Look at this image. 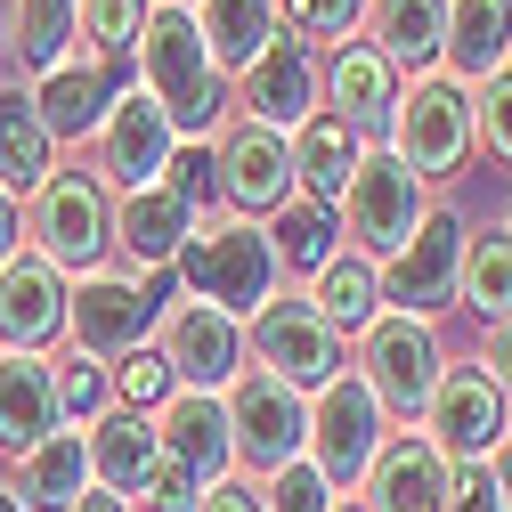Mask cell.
Segmentation results:
<instances>
[{"mask_svg": "<svg viewBox=\"0 0 512 512\" xmlns=\"http://www.w3.org/2000/svg\"><path fill=\"white\" fill-rule=\"evenodd\" d=\"M131 57H139V90L171 114L179 147H212V139L228 131V106H236V98H228V74L212 66V49H204V33H196L187 9L155 0Z\"/></svg>", "mask_w": 512, "mask_h": 512, "instance_id": "obj_1", "label": "cell"}, {"mask_svg": "<svg viewBox=\"0 0 512 512\" xmlns=\"http://www.w3.org/2000/svg\"><path fill=\"white\" fill-rule=\"evenodd\" d=\"M391 155L431 187V179H447V171H464L472 163V147H480V106H472V90L447 74V66H431V74H415L407 90H399V106H391Z\"/></svg>", "mask_w": 512, "mask_h": 512, "instance_id": "obj_2", "label": "cell"}, {"mask_svg": "<svg viewBox=\"0 0 512 512\" xmlns=\"http://www.w3.org/2000/svg\"><path fill=\"white\" fill-rule=\"evenodd\" d=\"M171 269L196 285V301L228 309L236 326H244V317L277 293V277H285V269H277V252H269V228H261V220H196Z\"/></svg>", "mask_w": 512, "mask_h": 512, "instance_id": "obj_3", "label": "cell"}, {"mask_svg": "<svg viewBox=\"0 0 512 512\" xmlns=\"http://www.w3.org/2000/svg\"><path fill=\"white\" fill-rule=\"evenodd\" d=\"M25 236L49 269H74L90 277L114 244V196L98 187V171H49L33 196H25Z\"/></svg>", "mask_w": 512, "mask_h": 512, "instance_id": "obj_4", "label": "cell"}, {"mask_svg": "<svg viewBox=\"0 0 512 512\" xmlns=\"http://www.w3.org/2000/svg\"><path fill=\"white\" fill-rule=\"evenodd\" d=\"M163 285H171V269H155V277H114V269L74 277L66 285V334H74V350L82 358H131V350H147L155 317H163Z\"/></svg>", "mask_w": 512, "mask_h": 512, "instance_id": "obj_5", "label": "cell"}, {"mask_svg": "<svg viewBox=\"0 0 512 512\" xmlns=\"http://www.w3.org/2000/svg\"><path fill=\"white\" fill-rule=\"evenodd\" d=\"M439 374H447V358H439V334H431V317H374L366 326V350H358V382L374 391V407L391 415V423H415L423 407H431V391H439Z\"/></svg>", "mask_w": 512, "mask_h": 512, "instance_id": "obj_6", "label": "cell"}, {"mask_svg": "<svg viewBox=\"0 0 512 512\" xmlns=\"http://www.w3.org/2000/svg\"><path fill=\"white\" fill-rule=\"evenodd\" d=\"M244 350L261 358V374L293 382V391H326L342 374V334L309 309V293H269L244 317Z\"/></svg>", "mask_w": 512, "mask_h": 512, "instance_id": "obj_7", "label": "cell"}, {"mask_svg": "<svg viewBox=\"0 0 512 512\" xmlns=\"http://www.w3.org/2000/svg\"><path fill=\"white\" fill-rule=\"evenodd\" d=\"M220 399H228V447H236V464H244L252 480H269V472H285L293 456H309V407H301L293 382H277V374H236Z\"/></svg>", "mask_w": 512, "mask_h": 512, "instance_id": "obj_8", "label": "cell"}, {"mask_svg": "<svg viewBox=\"0 0 512 512\" xmlns=\"http://www.w3.org/2000/svg\"><path fill=\"white\" fill-rule=\"evenodd\" d=\"M423 212H431L423 179H415L391 147H366V163H358V171H350V187H342V220H350L358 252L382 269L391 252H407V236L423 228Z\"/></svg>", "mask_w": 512, "mask_h": 512, "instance_id": "obj_9", "label": "cell"}, {"mask_svg": "<svg viewBox=\"0 0 512 512\" xmlns=\"http://www.w3.org/2000/svg\"><path fill=\"white\" fill-rule=\"evenodd\" d=\"M382 423H391V415L374 407V391L358 374H334L326 391L309 399V464L326 472L334 496H350L366 480V464L382 456Z\"/></svg>", "mask_w": 512, "mask_h": 512, "instance_id": "obj_10", "label": "cell"}, {"mask_svg": "<svg viewBox=\"0 0 512 512\" xmlns=\"http://www.w3.org/2000/svg\"><path fill=\"white\" fill-rule=\"evenodd\" d=\"M504 423H512V399L496 391L480 366H447L431 407H423V439L439 447L447 464H488L504 447Z\"/></svg>", "mask_w": 512, "mask_h": 512, "instance_id": "obj_11", "label": "cell"}, {"mask_svg": "<svg viewBox=\"0 0 512 512\" xmlns=\"http://www.w3.org/2000/svg\"><path fill=\"white\" fill-rule=\"evenodd\" d=\"M456 269H464V212L431 204L423 228L407 236V252L382 261V301H391L399 317H439L447 301H456Z\"/></svg>", "mask_w": 512, "mask_h": 512, "instance_id": "obj_12", "label": "cell"}, {"mask_svg": "<svg viewBox=\"0 0 512 512\" xmlns=\"http://www.w3.org/2000/svg\"><path fill=\"white\" fill-rule=\"evenodd\" d=\"M171 155H179L171 114H163L147 90H122L114 114L98 122V187H106V196H139V187L163 179Z\"/></svg>", "mask_w": 512, "mask_h": 512, "instance_id": "obj_13", "label": "cell"}, {"mask_svg": "<svg viewBox=\"0 0 512 512\" xmlns=\"http://www.w3.org/2000/svg\"><path fill=\"white\" fill-rule=\"evenodd\" d=\"M212 163H220V196L236 212H285L301 196L293 187V139L252 122V114H228V131L212 139Z\"/></svg>", "mask_w": 512, "mask_h": 512, "instance_id": "obj_14", "label": "cell"}, {"mask_svg": "<svg viewBox=\"0 0 512 512\" xmlns=\"http://www.w3.org/2000/svg\"><path fill=\"white\" fill-rule=\"evenodd\" d=\"M163 366H171V382L179 391H228V382L244 374V326L228 309H212V301H179V309H163Z\"/></svg>", "mask_w": 512, "mask_h": 512, "instance_id": "obj_15", "label": "cell"}, {"mask_svg": "<svg viewBox=\"0 0 512 512\" xmlns=\"http://www.w3.org/2000/svg\"><path fill=\"white\" fill-rule=\"evenodd\" d=\"M236 98H244L252 122H269V131H293V122H309V114H317V49L293 41V33L277 25V41L236 74Z\"/></svg>", "mask_w": 512, "mask_h": 512, "instance_id": "obj_16", "label": "cell"}, {"mask_svg": "<svg viewBox=\"0 0 512 512\" xmlns=\"http://www.w3.org/2000/svg\"><path fill=\"white\" fill-rule=\"evenodd\" d=\"M114 98H122V66L98 57V49H74L66 66H49L33 82V106L49 122V139H98V122L114 114Z\"/></svg>", "mask_w": 512, "mask_h": 512, "instance_id": "obj_17", "label": "cell"}, {"mask_svg": "<svg viewBox=\"0 0 512 512\" xmlns=\"http://www.w3.org/2000/svg\"><path fill=\"white\" fill-rule=\"evenodd\" d=\"M399 90H407L399 66L374 41H342V49H326V66H317V98H326V114H342L350 131H382Z\"/></svg>", "mask_w": 512, "mask_h": 512, "instance_id": "obj_18", "label": "cell"}, {"mask_svg": "<svg viewBox=\"0 0 512 512\" xmlns=\"http://www.w3.org/2000/svg\"><path fill=\"white\" fill-rule=\"evenodd\" d=\"M57 334H66V269L17 252L0 269V350H49Z\"/></svg>", "mask_w": 512, "mask_h": 512, "instance_id": "obj_19", "label": "cell"}, {"mask_svg": "<svg viewBox=\"0 0 512 512\" xmlns=\"http://www.w3.org/2000/svg\"><path fill=\"white\" fill-rule=\"evenodd\" d=\"M155 447H163L171 464H187L204 488L228 480V464H236V447H228V399L220 391H171L155 407Z\"/></svg>", "mask_w": 512, "mask_h": 512, "instance_id": "obj_20", "label": "cell"}, {"mask_svg": "<svg viewBox=\"0 0 512 512\" xmlns=\"http://www.w3.org/2000/svg\"><path fill=\"white\" fill-rule=\"evenodd\" d=\"M447 504V456L423 431L382 439V456L366 464V512H439Z\"/></svg>", "mask_w": 512, "mask_h": 512, "instance_id": "obj_21", "label": "cell"}, {"mask_svg": "<svg viewBox=\"0 0 512 512\" xmlns=\"http://www.w3.org/2000/svg\"><path fill=\"white\" fill-rule=\"evenodd\" d=\"M49 431H66L57 423V366L41 350H0V447L33 456Z\"/></svg>", "mask_w": 512, "mask_h": 512, "instance_id": "obj_22", "label": "cell"}, {"mask_svg": "<svg viewBox=\"0 0 512 512\" xmlns=\"http://www.w3.org/2000/svg\"><path fill=\"white\" fill-rule=\"evenodd\" d=\"M285 139H293V187H301L309 204L342 212V187H350V171L366 163V139L350 131L342 114H326V106H317L309 122H293Z\"/></svg>", "mask_w": 512, "mask_h": 512, "instance_id": "obj_23", "label": "cell"}, {"mask_svg": "<svg viewBox=\"0 0 512 512\" xmlns=\"http://www.w3.org/2000/svg\"><path fill=\"white\" fill-rule=\"evenodd\" d=\"M366 41L399 66V82L447 57V0H366Z\"/></svg>", "mask_w": 512, "mask_h": 512, "instance_id": "obj_24", "label": "cell"}, {"mask_svg": "<svg viewBox=\"0 0 512 512\" xmlns=\"http://www.w3.org/2000/svg\"><path fill=\"white\" fill-rule=\"evenodd\" d=\"M447 74L480 90L488 74L512 66V0H447Z\"/></svg>", "mask_w": 512, "mask_h": 512, "instance_id": "obj_25", "label": "cell"}, {"mask_svg": "<svg viewBox=\"0 0 512 512\" xmlns=\"http://www.w3.org/2000/svg\"><path fill=\"white\" fill-rule=\"evenodd\" d=\"M187 228H196V212H187L171 187L155 179V187H139V196H122L114 204V244L139 261V277H155V269H171L179 261V244H187Z\"/></svg>", "mask_w": 512, "mask_h": 512, "instance_id": "obj_26", "label": "cell"}, {"mask_svg": "<svg viewBox=\"0 0 512 512\" xmlns=\"http://www.w3.org/2000/svg\"><path fill=\"white\" fill-rule=\"evenodd\" d=\"M17 504L25 512H74L98 480H90V439L82 431H49L33 456H17Z\"/></svg>", "mask_w": 512, "mask_h": 512, "instance_id": "obj_27", "label": "cell"}, {"mask_svg": "<svg viewBox=\"0 0 512 512\" xmlns=\"http://www.w3.org/2000/svg\"><path fill=\"white\" fill-rule=\"evenodd\" d=\"M49 171H57V139L33 106V82H0V187L33 196Z\"/></svg>", "mask_w": 512, "mask_h": 512, "instance_id": "obj_28", "label": "cell"}, {"mask_svg": "<svg viewBox=\"0 0 512 512\" xmlns=\"http://www.w3.org/2000/svg\"><path fill=\"white\" fill-rule=\"evenodd\" d=\"M82 439H90V480L114 488V496H139V480H147L155 456H163V447H155V423L131 415V407H106Z\"/></svg>", "mask_w": 512, "mask_h": 512, "instance_id": "obj_29", "label": "cell"}, {"mask_svg": "<svg viewBox=\"0 0 512 512\" xmlns=\"http://www.w3.org/2000/svg\"><path fill=\"white\" fill-rule=\"evenodd\" d=\"M187 17H196V33H204L220 74H244L252 57L277 41V0H196Z\"/></svg>", "mask_w": 512, "mask_h": 512, "instance_id": "obj_30", "label": "cell"}, {"mask_svg": "<svg viewBox=\"0 0 512 512\" xmlns=\"http://www.w3.org/2000/svg\"><path fill=\"white\" fill-rule=\"evenodd\" d=\"M309 309L326 317L334 334H366L382 317V269L366 261V252H334V261L317 269V285H309Z\"/></svg>", "mask_w": 512, "mask_h": 512, "instance_id": "obj_31", "label": "cell"}, {"mask_svg": "<svg viewBox=\"0 0 512 512\" xmlns=\"http://www.w3.org/2000/svg\"><path fill=\"white\" fill-rule=\"evenodd\" d=\"M74 9L82 0H17L9 9V57H17V74H49V66H66L74 57Z\"/></svg>", "mask_w": 512, "mask_h": 512, "instance_id": "obj_32", "label": "cell"}, {"mask_svg": "<svg viewBox=\"0 0 512 512\" xmlns=\"http://www.w3.org/2000/svg\"><path fill=\"white\" fill-rule=\"evenodd\" d=\"M456 301H472L488 326H496V317H512V228H472V236H464Z\"/></svg>", "mask_w": 512, "mask_h": 512, "instance_id": "obj_33", "label": "cell"}, {"mask_svg": "<svg viewBox=\"0 0 512 512\" xmlns=\"http://www.w3.org/2000/svg\"><path fill=\"white\" fill-rule=\"evenodd\" d=\"M334 228H342V220H334L326 204L293 196V204L277 212V228H269V252H277V269H309V277H317V269L334 261Z\"/></svg>", "mask_w": 512, "mask_h": 512, "instance_id": "obj_34", "label": "cell"}, {"mask_svg": "<svg viewBox=\"0 0 512 512\" xmlns=\"http://www.w3.org/2000/svg\"><path fill=\"white\" fill-rule=\"evenodd\" d=\"M147 9H155V0H82V9H74V41L122 66V57L139 49V33H147Z\"/></svg>", "mask_w": 512, "mask_h": 512, "instance_id": "obj_35", "label": "cell"}, {"mask_svg": "<svg viewBox=\"0 0 512 512\" xmlns=\"http://www.w3.org/2000/svg\"><path fill=\"white\" fill-rule=\"evenodd\" d=\"M277 25L309 49H342L366 25V0H277Z\"/></svg>", "mask_w": 512, "mask_h": 512, "instance_id": "obj_36", "label": "cell"}, {"mask_svg": "<svg viewBox=\"0 0 512 512\" xmlns=\"http://www.w3.org/2000/svg\"><path fill=\"white\" fill-rule=\"evenodd\" d=\"M49 366H57V423H82V431H90V423L106 415V399H114L106 366L82 358V350H74V358H49Z\"/></svg>", "mask_w": 512, "mask_h": 512, "instance_id": "obj_37", "label": "cell"}, {"mask_svg": "<svg viewBox=\"0 0 512 512\" xmlns=\"http://www.w3.org/2000/svg\"><path fill=\"white\" fill-rule=\"evenodd\" d=\"M179 391L171 382V366H163V350L147 342V350H131V358H114V407H131V415H147V407H163Z\"/></svg>", "mask_w": 512, "mask_h": 512, "instance_id": "obj_38", "label": "cell"}, {"mask_svg": "<svg viewBox=\"0 0 512 512\" xmlns=\"http://www.w3.org/2000/svg\"><path fill=\"white\" fill-rule=\"evenodd\" d=\"M334 504H342V496L326 488V472H317L309 456H293L285 472L261 480V512H334Z\"/></svg>", "mask_w": 512, "mask_h": 512, "instance_id": "obj_39", "label": "cell"}, {"mask_svg": "<svg viewBox=\"0 0 512 512\" xmlns=\"http://www.w3.org/2000/svg\"><path fill=\"white\" fill-rule=\"evenodd\" d=\"M163 187H171L187 212H204V204L220 196V163H212V147H179V155L163 163Z\"/></svg>", "mask_w": 512, "mask_h": 512, "instance_id": "obj_40", "label": "cell"}, {"mask_svg": "<svg viewBox=\"0 0 512 512\" xmlns=\"http://www.w3.org/2000/svg\"><path fill=\"white\" fill-rule=\"evenodd\" d=\"M139 504L147 512H196L204 504V480L187 472V464H171V456H155V472L139 480Z\"/></svg>", "mask_w": 512, "mask_h": 512, "instance_id": "obj_41", "label": "cell"}, {"mask_svg": "<svg viewBox=\"0 0 512 512\" xmlns=\"http://www.w3.org/2000/svg\"><path fill=\"white\" fill-rule=\"evenodd\" d=\"M472 106H480V147L512 163V66H504V74H488V82L472 90Z\"/></svg>", "mask_w": 512, "mask_h": 512, "instance_id": "obj_42", "label": "cell"}, {"mask_svg": "<svg viewBox=\"0 0 512 512\" xmlns=\"http://www.w3.org/2000/svg\"><path fill=\"white\" fill-rule=\"evenodd\" d=\"M439 512H504L496 464H464V472H447V504H439Z\"/></svg>", "mask_w": 512, "mask_h": 512, "instance_id": "obj_43", "label": "cell"}, {"mask_svg": "<svg viewBox=\"0 0 512 512\" xmlns=\"http://www.w3.org/2000/svg\"><path fill=\"white\" fill-rule=\"evenodd\" d=\"M480 374H488L496 391L512 399V317H496V326H488V350H480Z\"/></svg>", "mask_w": 512, "mask_h": 512, "instance_id": "obj_44", "label": "cell"}, {"mask_svg": "<svg viewBox=\"0 0 512 512\" xmlns=\"http://www.w3.org/2000/svg\"><path fill=\"white\" fill-rule=\"evenodd\" d=\"M196 512H261V488H252V480H212Z\"/></svg>", "mask_w": 512, "mask_h": 512, "instance_id": "obj_45", "label": "cell"}, {"mask_svg": "<svg viewBox=\"0 0 512 512\" xmlns=\"http://www.w3.org/2000/svg\"><path fill=\"white\" fill-rule=\"evenodd\" d=\"M25 252V196H9V187H0V269H9Z\"/></svg>", "mask_w": 512, "mask_h": 512, "instance_id": "obj_46", "label": "cell"}, {"mask_svg": "<svg viewBox=\"0 0 512 512\" xmlns=\"http://www.w3.org/2000/svg\"><path fill=\"white\" fill-rule=\"evenodd\" d=\"M74 512H131V496H114V488H90Z\"/></svg>", "mask_w": 512, "mask_h": 512, "instance_id": "obj_47", "label": "cell"}, {"mask_svg": "<svg viewBox=\"0 0 512 512\" xmlns=\"http://www.w3.org/2000/svg\"><path fill=\"white\" fill-rule=\"evenodd\" d=\"M488 464H496V488H504V512H512V447H496Z\"/></svg>", "mask_w": 512, "mask_h": 512, "instance_id": "obj_48", "label": "cell"}, {"mask_svg": "<svg viewBox=\"0 0 512 512\" xmlns=\"http://www.w3.org/2000/svg\"><path fill=\"white\" fill-rule=\"evenodd\" d=\"M0 57H9V0H0Z\"/></svg>", "mask_w": 512, "mask_h": 512, "instance_id": "obj_49", "label": "cell"}, {"mask_svg": "<svg viewBox=\"0 0 512 512\" xmlns=\"http://www.w3.org/2000/svg\"><path fill=\"white\" fill-rule=\"evenodd\" d=\"M0 512H25V504H17V488H0Z\"/></svg>", "mask_w": 512, "mask_h": 512, "instance_id": "obj_50", "label": "cell"}, {"mask_svg": "<svg viewBox=\"0 0 512 512\" xmlns=\"http://www.w3.org/2000/svg\"><path fill=\"white\" fill-rule=\"evenodd\" d=\"M334 512H366V504H334Z\"/></svg>", "mask_w": 512, "mask_h": 512, "instance_id": "obj_51", "label": "cell"}, {"mask_svg": "<svg viewBox=\"0 0 512 512\" xmlns=\"http://www.w3.org/2000/svg\"><path fill=\"white\" fill-rule=\"evenodd\" d=\"M171 9H196V0H171Z\"/></svg>", "mask_w": 512, "mask_h": 512, "instance_id": "obj_52", "label": "cell"}, {"mask_svg": "<svg viewBox=\"0 0 512 512\" xmlns=\"http://www.w3.org/2000/svg\"><path fill=\"white\" fill-rule=\"evenodd\" d=\"M504 439H512V423H504Z\"/></svg>", "mask_w": 512, "mask_h": 512, "instance_id": "obj_53", "label": "cell"}, {"mask_svg": "<svg viewBox=\"0 0 512 512\" xmlns=\"http://www.w3.org/2000/svg\"><path fill=\"white\" fill-rule=\"evenodd\" d=\"M504 228H512V220H504Z\"/></svg>", "mask_w": 512, "mask_h": 512, "instance_id": "obj_54", "label": "cell"}]
</instances>
